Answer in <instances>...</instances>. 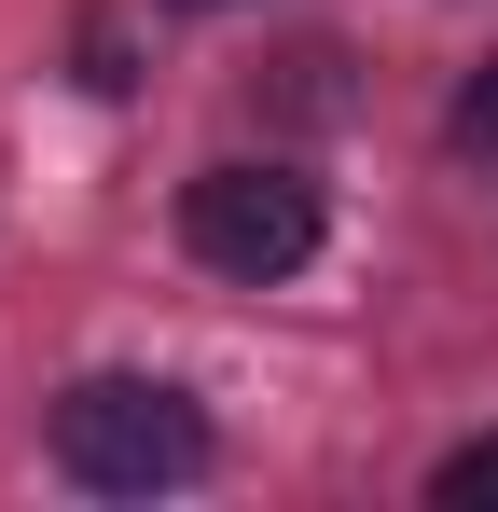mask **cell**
<instances>
[{"instance_id": "obj_4", "label": "cell", "mask_w": 498, "mask_h": 512, "mask_svg": "<svg viewBox=\"0 0 498 512\" xmlns=\"http://www.w3.org/2000/svg\"><path fill=\"white\" fill-rule=\"evenodd\" d=\"M457 153H498V56L457 84Z\"/></svg>"}, {"instance_id": "obj_1", "label": "cell", "mask_w": 498, "mask_h": 512, "mask_svg": "<svg viewBox=\"0 0 498 512\" xmlns=\"http://www.w3.org/2000/svg\"><path fill=\"white\" fill-rule=\"evenodd\" d=\"M56 471L97 499H180L208 485V402L166 374H83L56 388Z\"/></svg>"}, {"instance_id": "obj_2", "label": "cell", "mask_w": 498, "mask_h": 512, "mask_svg": "<svg viewBox=\"0 0 498 512\" xmlns=\"http://www.w3.org/2000/svg\"><path fill=\"white\" fill-rule=\"evenodd\" d=\"M319 180L305 167H194L180 180V250L208 263V277H249V291H277V277H305L319 263Z\"/></svg>"}, {"instance_id": "obj_5", "label": "cell", "mask_w": 498, "mask_h": 512, "mask_svg": "<svg viewBox=\"0 0 498 512\" xmlns=\"http://www.w3.org/2000/svg\"><path fill=\"white\" fill-rule=\"evenodd\" d=\"M180 14H236V0H180Z\"/></svg>"}, {"instance_id": "obj_3", "label": "cell", "mask_w": 498, "mask_h": 512, "mask_svg": "<svg viewBox=\"0 0 498 512\" xmlns=\"http://www.w3.org/2000/svg\"><path fill=\"white\" fill-rule=\"evenodd\" d=\"M429 499H443V512H498V429H485V443H457V457L429 471Z\"/></svg>"}]
</instances>
